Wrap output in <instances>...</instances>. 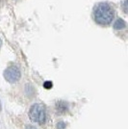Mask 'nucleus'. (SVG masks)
Listing matches in <instances>:
<instances>
[{
    "label": "nucleus",
    "mask_w": 128,
    "mask_h": 129,
    "mask_svg": "<svg viewBox=\"0 0 128 129\" xmlns=\"http://www.w3.org/2000/svg\"><path fill=\"white\" fill-rule=\"evenodd\" d=\"M93 16H94V20L97 24L109 25L110 23H112L113 19H114L115 12L108 3L101 2L95 6L94 11H93Z\"/></svg>",
    "instance_id": "nucleus-1"
},
{
    "label": "nucleus",
    "mask_w": 128,
    "mask_h": 129,
    "mask_svg": "<svg viewBox=\"0 0 128 129\" xmlns=\"http://www.w3.org/2000/svg\"><path fill=\"white\" fill-rule=\"evenodd\" d=\"M29 117L31 118V120H33L34 122L43 124L45 121V118H46L45 109L42 104L36 103V104L32 105V107L30 108Z\"/></svg>",
    "instance_id": "nucleus-2"
},
{
    "label": "nucleus",
    "mask_w": 128,
    "mask_h": 129,
    "mask_svg": "<svg viewBox=\"0 0 128 129\" xmlns=\"http://www.w3.org/2000/svg\"><path fill=\"white\" fill-rule=\"evenodd\" d=\"M20 76H21L20 70L16 66H11L4 71V78L9 83H16L20 79Z\"/></svg>",
    "instance_id": "nucleus-3"
},
{
    "label": "nucleus",
    "mask_w": 128,
    "mask_h": 129,
    "mask_svg": "<svg viewBox=\"0 0 128 129\" xmlns=\"http://www.w3.org/2000/svg\"><path fill=\"white\" fill-rule=\"evenodd\" d=\"M56 110L59 114H65L69 110V105L65 101H58L56 104Z\"/></svg>",
    "instance_id": "nucleus-4"
},
{
    "label": "nucleus",
    "mask_w": 128,
    "mask_h": 129,
    "mask_svg": "<svg viewBox=\"0 0 128 129\" xmlns=\"http://www.w3.org/2000/svg\"><path fill=\"white\" fill-rule=\"evenodd\" d=\"M126 27V22L124 21L121 18H118L116 20V22L114 23V28L116 30H122Z\"/></svg>",
    "instance_id": "nucleus-5"
},
{
    "label": "nucleus",
    "mask_w": 128,
    "mask_h": 129,
    "mask_svg": "<svg viewBox=\"0 0 128 129\" xmlns=\"http://www.w3.org/2000/svg\"><path fill=\"white\" fill-rule=\"evenodd\" d=\"M52 86H53V84L50 82V81H46V82H44L43 83V87L45 88V89H51L52 88Z\"/></svg>",
    "instance_id": "nucleus-6"
},
{
    "label": "nucleus",
    "mask_w": 128,
    "mask_h": 129,
    "mask_svg": "<svg viewBox=\"0 0 128 129\" xmlns=\"http://www.w3.org/2000/svg\"><path fill=\"white\" fill-rule=\"evenodd\" d=\"M66 127H67V124L65 123L64 121H60L57 123V128L58 129H66Z\"/></svg>",
    "instance_id": "nucleus-7"
},
{
    "label": "nucleus",
    "mask_w": 128,
    "mask_h": 129,
    "mask_svg": "<svg viewBox=\"0 0 128 129\" xmlns=\"http://www.w3.org/2000/svg\"><path fill=\"white\" fill-rule=\"evenodd\" d=\"M123 11L125 14L127 13V0H124V2H123Z\"/></svg>",
    "instance_id": "nucleus-8"
},
{
    "label": "nucleus",
    "mask_w": 128,
    "mask_h": 129,
    "mask_svg": "<svg viewBox=\"0 0 128 129\" xmlns=\"http://www.w3.org/2000/svg\"><path fill=\"white\" fill-rule=\"evenodd\" d=\"M25 129H37V128L34 127V126H32V125H28V126H26V128Z\"/></svg>",
    "instance_id": "nucleus-9"
},
{
    "label": "nucleus",
    "mask_w": 128,
    "mask_h": 129,
    "mask_svg": "<svg viewBox=\"0 0 128 129\" xmlns=\"http://www.w3.org/2000/svg\"><path fill=\"white\" fill-rule=\"evenodd\" d=\"M5 1L6 0H0V6H2L4 3H5Z\"/></svg>",
    "instance_id": "nucleus-10"
},
{
    "label": "nucleus",
    "mask_w": 128,
    "mask_h": 129,
    "mask_svg": "<svg viewBox=\"0 0 128 129\" xmlns=\"http://www.w3.org/2000/svg\"><path fill=\"white\" fill-rule=\"evenodd\" d=\"M1 46H2V40L0 39V48H1Z\"/></svg>",
    "instance_id": "nucleus-11"
}]
</instances>
